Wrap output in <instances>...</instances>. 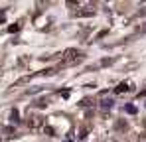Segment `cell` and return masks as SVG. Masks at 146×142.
Listing matches in <instances>:
<instances>
[{
  "mask_svg": "<svg viewBox=\"0 0 146 142\" xmlns=\"http://www.w3.org/2000/svg\"><path fill=\"white\" fill-rule=\"evenodd\" d=\"M79 55H81V53H79L77 49H67L65 55H63V59H65V63H73V61L79 59Z\"/></svg>",
  "mask_w": 146,
  "mask_h": 142,
  "instance_id": "6da1fadb",
  "label": "cell"
},
{
  "mask_svg": "<svg viewBox=\"0 0 146 142\" xmlns=\"http://www.w3.org/2000/svg\"><path fill=\"white\" fill-rule=\"evenodd\" d=\"M132 87H130V83H121L117 89H115V93H126V91H130Z\"/></svg>",
  "mask_w": 146,
  "mask_h": 142,
  "instance_id": "7a4b0ae2",
  "label": "cell"
},
{
  "mask_svg": "<svg viewBox=\"0 0 146 142\" xmlns=\"http://www.w3.org/2000/svg\"><path fill=\"white\" fill-rule=\"evenodd\" d=\"M42 117H32V120H28V124L32 126V128H36V126H42Z\"/></svg>",
  "mask_w": 146,
  "mask_h": 142,
  "instance_id": "3957f363",
  "label": "cell"
},
{
  "mask_svg": "<svg viewBox=\"0 0 146 142\" xmlns=\"http://www.w3.org/2000/svg\"><path fill=\"white\" fill-rule=\"evenodd\" d=\"M101 107H103V109H111V107H113V101H111V99H105V101L101 103Z\"/></svg>",
  "mask_w": 146,
  "mask_h": 142,
  "instance_id": "277c9868",
  "label": "cell"
},
{
  "mask_svg": "<svg viewBox=\"0 0 146 142\" xmlns=\"http://www.w3.org/2000/svg\"><path fill=\"white\" fill-rule=\"evenodd\" d=\"M18 30H20V24H14V26H10V28H8V32H10V34H14V32H18Z\"/></svg>",
  "mask_w": 146,
  "mask_h": 142,
  "instance_id": "5b68a950",
  "label": "cell"
},
{
  "mask_svg": "<svg viewBox=\"0 0 146 142\" xmlns=\"http://www.w3.org/2000/svg\"><path fill=\"white\" fill-rule=\"evenodd\" d=\"M124 111H126V113H130V115H134V113H136V107H132V105H128V107H126Z\"/></svg>",
  "mask_w": 146,
  "mask_h": 142,
  "instance_id": "8992f818",
  "label": "cell"
},
{
  "mask_svg": "<svg viewBox=\"0 0 146 142\" xmlns=\"http://www.w3.org/2000/svg\"><path fill=\"white\" fill-rule=\"evenodd\" d=\"M4 20H6V10L2 8V10H0V24L4 22Z\"/></svg>",
  "mask_w": 146,
  "mask_h": 142,
  "instance_id": "52a82bcc",
  "label": "cell"
},
{
  "mask_svg": "<svg viewBox=\"0 0 146 142\" xmlns=\"http://www.w3.org/2000/svg\"><path fill=\"white\" fill-rule=\"evenodd\" d=\"M12 120H14V122H20V118H18V111H12Z\"/></svg>",
  "mask_w": 146,
  "mask_h": 142,
  "instance_id": "ba28073f",
  "label": "cell"
},
{
  "mask_svg": "<svg viewBox=\"0 0 146 142\" xmlns=\"http://www.w3.org/2000/svg\"><path fill=\"white\" fill-rule=\"evenodd\" d=\"M46 132H48L49 136H53V128H51V126H46Z\"/></svg>",
  "mask_w": 146,
  "mask_h": 142,
  "instance_id": "9c48e42d",
  "label": "cell"
}]
</instances>
